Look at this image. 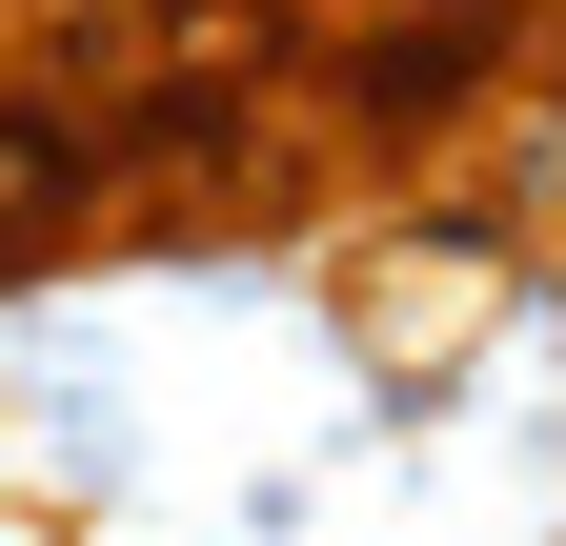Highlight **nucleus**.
<instances>
[{
  "label": "nucleus",
  "mask_w": 566,
  "mask_h": 546,
  "mask_svg": "<svg viewBox=\"0 0 566 546\" xmlns=\"http://www.w3.org/2000/svg\"><path fill=\"white\" fill-rule=\"evenodd\" d=\"M465 284H485L465 243H424V263H365V345H385L405 385H424V365H465V324H485Z\"/></svg>",
  "instance_id": "1"
}]
</instances>
